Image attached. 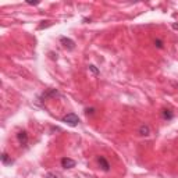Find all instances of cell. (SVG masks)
<instances>
[{
  "label": "cell",
  "instance_id": "cell-12",
  "mask_svg": "<svg viewBox=\"0 0 178 178\" xmlns=\"http://www.w3.org/2000/svg\"><path fill=\"white\" fill-rule=\"evenodd\" d=\"M89 70H91V71L93 72V74H95V75H98L99 72H100V71H99L98 68H96V65H93V64H91V65H89Z\"/></svg>",
  "mask_w": 178,
  "mask_h": 178
},
{
  "label": "cell",
  "instance_id": "cell-14",
  "mask_svg": "<svg viewBox=\"0 0 178 178\" xmlns=\"http://www.w3.org/2000/svg\"><path fill=\"white\" fill-rule=\"evenodd\" d=\"M39 3L41 2H27V4H29V6H38Z\"/></svg>",
  "mask_w": 178,
  "mask_h": 178
},
{
  "label": "cell",
  "instance_id": "cell-5",
  "mask_svg": "<svg viewBox=\"0 0 178 178\" xmlns=\"http://www.w3.org/2000/svg\"><path fill=\"white\" fill-rule=\"evenodd\" d=\"M98 163H99V166H100V168H102L103 171H110V164H109V161L106 160V157H103V156H99L98 157Z\"/></svg>",
  "mask_w": 178,
  "mask_h": 178
},
{
  "label": "cell",
  "instance_id": "cell-7",
  "mask_svg": "<svg viewBox=\"0 0 178 178\" xmlns=\"http://www.w3.org/2000/svg\"><path fill=\"white\" fill-rule=\"evenodd\" d=\"M56 96H60V93L56 91V89H47L46 92L42 93V99H49V98H56Z\"/></svg>",
  "mask_w": 178,
  "mask_h": 178
},
{
  "label": "cell",
  "instance_id": "cell-8",
  "mask_svg": "<svg viewBox=\"0 0 178 178\" xmlns=\"http://www.w3.org/2000/svg\"><path fill=\"white\" fill-rule=\"evenodd\" d=\"M161 116H163V118L164 120H167V121H170V120L174 118V113H173L170 109H163L161 110Z\"/></svg>",
  "mask_w": 178,
  "mask_h": 178
},
{
  "label": "cell",
  "instance_id": "cell-10",
  "mask_svg": "<svg viewBox=\"0 0 178 178\" xmlns=\"http://www.w3.org/2000/svg\"><path fill=\"white\" fill-rule=\"evenodd\" d=\"M153 43H155V46L157 47V49H163V47H164L163 41H160V39H155V42H153Z\"/></svg>",
  "mask_w": 178,
  "mask_h": 178
},
{
  "label": "cell",
  "instance_id": "cell-3",
  "mask_svg": "<svg viewBox=\"0 0 178 178\" xmlns=\"http://www.w3.org/2000/svg\"><path fill=\"white\" fill-rule=\"evenodd\" d=\"M77 166V161L75 160L70 159V157H63L61 159V167L65 168V170H70V168H74Z\"/></svg>",
  "mask_w": 178,
  "mask_h": 178
},
{
  "label": "cell",
  "instance_id": "cell-9",
  "mask_svg": "<svg viewBox=\"0 0 178 178\" xmlns=\"http://www.w3.org/2000/svg\"><path fill=\"white\" fill-rule=\"evenodd\" d=\"M2 163L3 164H11L13 163V160H11V157L6 153V152H3L2 153Z\"/></svg>",
  "mask_w": 178,
  "mask_h": 178
},
{
  "label": "cell",
  "instance_id": "cell-11",
  "mask_svg": "<svg viewBox=\"0 0 178 178\" xmlns=\"http://www.w3.org/2000/svg\"><path fill=\"white\" fill-rule=\"evenodd\" d=\"M85 114H86V116H93V114H95V109H93V107H86V109H85Z\"/></svg>",
  "mask_w": 178,
  "mask_h": 178
},
{
  "label": "cell",
  "instance_id": "cell-6",
  "mask_svg": "<svg viewBox=\"0 0 178 178\" xmlns=\"http://www.w3.org/2000/svg\"><path fill=\"white\" fill-rule=\"evenodd\" d=\"M138 134H139L140 137H149L150 135V127L148 124H142L138 129Z\"/></svg>",
  "mask_w": 178,
  "mask_h": 178
},
{
  "label": "cell",
  "instance_id": "cell-13",
  "mask_svg": "<svg viewBox=\"0 0 178 178\" xmlns=\"http://www.w3.org/2000/svg\"><path fill=\"white\" fill-rule=\"evenodd\" d=\"M46 178H59V175L54 174V173H47V174H46Z\"/></svg>",
  "mask_w": 178,
  "mask_h": 178
},
{
  "label": "cell",
  "instance_id": "cell-4",
  "mask_svg": "<svg viewBox=\"0 0 178 178\" xmlns=\"http://www.w3.org/2000/svg\"><path fill=\"white\" fill-rule=\"evenodd\" d=\"M17 139H18V142H20L21 146H25V145L28 143V134H27V131H20V132L17 134Z\"/></svg>",
  "mask_w": 178,
  "mask_h": 178
},
{
  "label": "cell",
  "instance_id": "cell-1",
  "mask_svg": "<svg viewBox=\"0 0 178 178\" xmlns=\"http://www.w3.org/2000/svg\"><path fill=\"white\" fill-rule=\"evenodd\" d=\"M63 122H65L70 127H77V125L80 124V117L75 113H68L67 116L63 117Z\"/></svg>",
  "mask_w": 178,
  "mask_h": 178
},
{
  "label": "cell",
  "instance_id": "cell-2",
  "mask_svg": "<svg viewBox=\"0 0 178 178\" xmlns=\"http://www.w3.org/2000/svg\"><path fill=\"white\" fill-rule=\"evenodd\" d=\"M60 43L64 46L65 49H68V50H74V49H75V42L72 41V39H70V38L61 36V38H60Z\"/></svg>",
  "mask_w": 178,
  "mask_h": 178
}]
</instances>
